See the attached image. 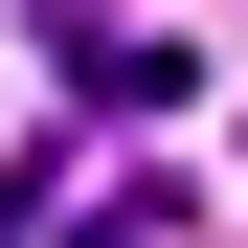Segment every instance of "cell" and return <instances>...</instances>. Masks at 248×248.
<instances>
[{
  "instance_id": "1",
  "label": "cell",
  "mask_w": 248,
  "mask_h": 248,
  "mask_svg": "<svg viewBox=\"0 0 248 248\" xmlns=\"http://www.w3.org/2000/svg\"><path fill=\"white\" fill-rule=\"evenodd\" d=\"M46 68H68V113H181V91H203L181 23H46Z\"/></svg>"
},
{
  "instance_id": "2",
  "label": "cell",
  "mask_w": 248,
  "mask_h": 248,
  "mask_svg": "<svg viewBox=\"0 0 248 248\" xmlns=\"http://www.w3.org/2000/svg\"><path fill=\"white\" fill-rule=\"evenodd\" d=\"M68 248H181V203H158V181H91V203H68Z\"/></svg>"
}]
</instances>
